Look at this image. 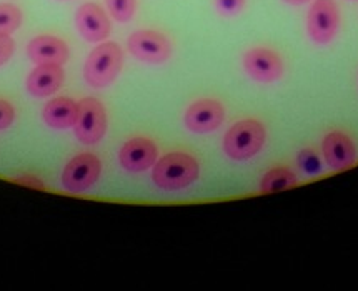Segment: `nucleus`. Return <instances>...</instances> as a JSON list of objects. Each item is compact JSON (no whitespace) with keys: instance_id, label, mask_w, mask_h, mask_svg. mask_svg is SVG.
<instances>
[{"instance_id":"obj_1","label":"nucleus","mask_w":358,"mask_h":291,"mask_svg":"<svg viewBox=\"0 0 358 291\" xmlns=\"http://www.w3.org/2000/svg\"><path fill=\"white\" fill-rule=\"evenodd\" d=\"M200 165L195 156L185 151H170L157 160L152 170V180L162 190L177 192L197 181Z\"/></svg>"},{"instance_id":"obj_2","label":"nucleus","mask_w":358,"mask_h":291,"mask_svg":"<svg viewBox=\"0 0 358 291\" xmlns=\"http://www.w3.org/2000/svg\"><path fill=\"white\" fill-rule=\"evenodd\" d=\"M124 67V52L115 42H102L85 60V82L94 89H106L120 75Z\"/></svg>"},{"instance_id":"obj_3","label":"nucleus","mask_w":358,"mask_h":291,"mask_svg":"<svg viewBox=\"0 0 358 291\" xmlns=\"http://www.w3.org/2000/svg\"><path fill=\"white\" fill-rule=\"evenodd\" d=\"M267 142V128L259 120L245 119L234 124L224 137V151L229 158L243 162L260 154Z\"/></svg>"},{"instance_id":"obj_4","label":"nucleus","mask_w":358,"mask_h":291,"mask_svg":"<svg viewBox=\"0 0 358 291\" xmlns=\"http://www.w3.org/2000/svg\"><path fill=\"white\" fill-rule=\"evenodd\" d=\"M73 133L84 145H95L106 137L107 112L99 98L85 97L78 102V117L73 125Z\"/></svg>"},{"instance_id":"obj_5","label":"nucleus","mask_w":358,"mask_h":291,"mask_svg":"<svg viewBox=\"0 0 358 291\" xmlns=\"http://www.w3.org/2000/svg\"><path fill=\"white\" fill-rule=\"evenodd\" d=\"M307 33L317 45H327L337 37L340 10L335 0H313L307 14Z\"/></svg>"},{"instance_id":"obj_6","label":"nucleus","mask_w":358,"mask_h":291,"mask_svg":"<svg viewBox=\"0 0 358 291\" xmlns=\"http://www.w3.org/2000/svg\"><path fill=\"white\" fill-rule=\"evenodd\" d=\"M127 47L135 59L152 65L167 62L173 52L170 38L165 33L150 29L134 32L127 40Z\"/></svg>"},{"instance_id":"obj_7","label":"nucleus","mask_w":358,"mask_h":291,"mask_svg":"<svg viewBox=\"0 0 358 291\" xmlns=\"http://www.w3.org/2000/svg\"><path fill=\"white\" fill-rule=\"evenodd\" d=\"M100 173H102V162L97 155L78 154L65 165L60 180L67 192L82 193L97 184Z\"/></svg>"},{"instance_id":"obj_8","label":"nucleus","mask_w":358,"mask_h":291,"mask_svg":"<svg viewBox=\"0 0 358 291\" xmlns=\"http://www.w3.org/2000/svg\"><path fill=\"white\" fill-rule=\"evenodd\" d=\"M242 64L247 75L260 84H273L280 80L285 72V65L280 55L267 47H253L247 50L243 54Z\"/></svg>"},{"instance_id":"obj_9","label":"nucleus","mask_w":358,"mask_h":291,"mask_svg":"<svg viewBox=\"0 0 358 291\" xmlns=\"http://www.w3.org/2000/svg\"><path fill=\"white\" fill-rule=\"evenodd\" d=\"M225 108L215 98H200L187 108L183 124L192 133H210L222 127Z\"/></svg>"},{"instance_id":"obj_10","label":"nucleus","mask_w":358,"mask_h":291,"mask_svg":"<svg viewBox=\"0 0 358 291\" xmlns=\"http://www.w3.org/2000/svg\"><path fill=\"white\" fill-rule=\"evenodd\" d=\"M76 29L84 40L99 43L110 36L112 25L106 10L99 3L87 2L77 8Z\"/></svg>"},{"instance_id":"obj_11","label":"nucleus","mask_w":358,"mask_h":291,"mask_svg":"<svg viewBox=\"0 0 358 291\" xmlns=\"http://www.w3.org/2000/svg\"><path fill=\"white\" fill-rule=\"evenodd\" d=\"M159 156L155 142L147 137H134L127 140L119 151L122 168L130 173H141L154 167Z\"/></svg>"},{"instance_id":"obj_12","label":"nucleus","mask_w":358,"mask_h":291,"mask_svg":"<svg viewBox=\"0 0 358 291\" xmlns=\"http://www.w3.org/2000/svg\"><path fill=\"white\" fill-rule=\"evenodd\" d=\"M322 154L334 170H345L357 162V147L347 133L330 132L322 142Z\"/></svg>"},{"instance_id":"obj_13","label":"nucleus","mask_w":358,"mask_h":291,"mask_svg":"<svg viewBox=\"0 0 358 291\" xmlns=\"http://www.w3.org/2000/svg\"><path fill=\"white\" fill-rule=\"evenodd\" d=\"M27 55L36 65H64L71 57L69 45L55 36H37L29 42Z\"/></svg>"},{"instance_id":"obj_14","label":"nucleus","mask_w":358,"mask_h":291,"mask_svg":"<svg viewBox=\"0 0 358 291\" xmlns=\"http://www.w3.org/2000/svg\"><path fill=\"white\" fill-rule=\"evenodd\" d=\"M65 80V73L62 65H37L32 72L29 73L27 82H25V87H27V92L32 95V97H50L54 95L57 90L60 89Z\"/></svg>"},{"instance_id":"obj_15","label":"nucleus","mask_w":358,"mask_h":291,"mask_svg":"<svg viewBox=\"0 0 358 291\" xmlns=\"http://www.w3.org/2000/svg\"><path fill=\"white\" fill-rule=\"evenodd\" d=\"M78 117V103L69 97H57L45 103L42 119L50 128L65 130L76 125Z\"/></svg>"},{"instance_id":"obj_16","label":"nucleus","mask_w":358,"mask_h":291,"mask_svg":"<svg viewBox=\"0 0 358 291\" xmlns=\"http://www.w3.org/2000/svg\"><path fill=\"white\" fill-rule=\"evenodd\" d=\"M299 184L295 172L288 167H273L262 177L260 180V193H278L290 190L292 186Z\"/></svg>"},{"instance_id":"obj_17","label":"nucleus","mask_w":358,"mask_h":291,"mask_svg":"<svg viewBox=\"0 0 358 291\" xmlns=\"http://www.w3.org/2000/svg\"><path fill=\"white\" fill-rule=\"evenodd\" d=\"M24 15L14 3H0V36H12L22 25Z\"/></svg>"},{"instance_id":"obj_18","label":"nucleus","mask_w":358,"mask_h":291,"mask_svg":"<svg viewBox=\"0 0 358 291\" xmlns=\"http://www.w3.org/2000/svg\"><path fill=\"white\" fill-rule=\"evenodd\" d=\"M110 15L120 24H127L134 19L137 12V0H106Z\"/></svg>"},{"instance_id":"obj_19","label":"nucleus","mask_w":358,"mask_h":291,"mask_svg":"<svg viewBox=\"0 0 358 291\" xmlns=\"http://www.w3.org/2000/svg\"><path fill=\"white\" fill-rule=\"evenodd\" d=\"M296 163H299L300 170L307 173V175H317L320 172V158L313 150H300L299 155H296Z\"/></svg>"},{"instance_id":"obj_20","label":"nucleus","mask_w":358,"mask_h":291,"mask_svg":"<svg viewBox=\"0 0 358 291\" xmlns=\"http://www.w3.org/2000/svg\"><path fill=\"white\" fill-rule=\"evenodd\" d=\"M215 8L222 17H235L245 8V0H215Z\"/></svg>"},{"instance_id":"obj_21","label":"nucleus","mask_w":358,"mask_h":291,"mask_svg":"<svg viewBox=\"0 0 358 291\" xmlns=\"http://www.w3.org/2000/svg\"><path fill=\"white\" fill-rule=\"evenodd\" d=\"M15 120V108L10 102L0 98V130H7L12 127Z\"/></svg>"},{"instance_id":"obj_22","label":"nucleus","mask_w":358,"mask_h":291,"mask_svg":"<svg viewBox=\"0 0 358 291\" xmlns=\"http://www.w3.org/2000/svg\"><path fill=\"white\" fill-rule=\"evenodd\" d=\"M15 52V42L10 36H0V67L12 59Z\"/></svg>"},{"instance_id":"obj_23","label":"nucleus","mask_w":358,"mask_h":291,"mask_svg":"<svg viewBox=\"0 0 358 291\" xmlns=\"http://www.w3.org/2000/svg\"><path fill=\"white\" fill-rule=\"evenodd\" d=\"M14 181H17V184H22V185H29V186H32V188L43 190L42 181L38 180V178L32 177V175H25V177H22V178H15Z\"/></svg>"},{"instance_id":"obj_24","label":"nucleus","mask_w":358,"mask_h":291,"mask_svg":"<svg viewBox=\"0 0 358 291\" xmlns=\"http://www.w3.org/2000/svg\"><path fill=\"white\" fill-rule=\"evenodd\" d=\"M282 2L288 3V6H303V3L312 2V0H282Z\"/></svg>"}]
</instances>
